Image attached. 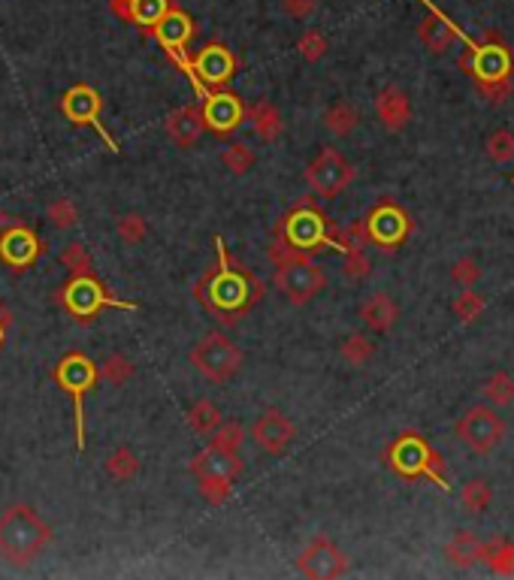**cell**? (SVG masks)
<instances>
[{"label": "cell", "mask_w": 514, "mask_h": 580, "mask_svg": "<svg viewBox=\"0 0 514 580\" xmlns=\"http://www.w3.org/2000/svg\"><path fill=\"white\" fill-rule=\"evenodd\" d=\"M375 115L391 133L406 130L411 122V100L409 94L397 88V85H387L375 94Z\"/></svg>", "instance_id": "obj_17"}, {"label": "cell", "mask_w": 514, "mask_h": 580, "mask_svg": "<svg viewBox=\"0 0 514 580\" xmlns=\"http://www.w3.org/2000/svg\"><path fill=\"white\" fill-rule=\"evenodd\" d=\"M454 433L472 454L485 457L490 450L500 448L509 426H505V420L496 415V408H490V405H472V408L454 424Z\"/></svg>", "instance_id": "obj_7"}, {"label": "cell", "mask_w": 514, "mask_h": 580, "mask_svg": "<svg viewBox=\"0 0 514 580\" xmlns=\"http://www.w3.org/2000/svg\"><path fill=\"white\" fill-rule=\"evenodd\" d=\"M384 459L391 466L393 475L406 481H433L439 490H448L445 478V459L421 433H402L391 441V448L384 450Z\"/></svg>", "instance_id": "obj_3"}, {"label": "cell", "mask_w": 514, "mask_h": 580, "mask_svg": "<svg viewBox=\"0 0 514 580\" xmlns=\"http://www.w3.org/2000/svg\"><path fill=\"white\" fill-rule=\"evenodd\" d=\"M245 439V433H242V426L240 424H221L215 426V433H212V444H218V448H227V450H236L242 444Z\"/></svg>", "instance_id": "obj_45"}, {"label": "cell", "mask_w": 514, "mask_h": 580, "mask_svg": "<svg viewBox=\"0 0 514 580\" xmlns=\"http://www.w3.org/2000/svg\"><path fill=\"white\" fill-rule=\"evenodd\" d=\"M55 378L64 391L76 399V448H85V411H82V399L85 393L97 384V366L88 360L85 354H67L64 360L55 369Z\"/></svg>", "instance_id": "obj_8"}, {"label": "cell", "mask_w": 514, "mask_h": 580, "mask_svg": "<svg viewBox=\"0 0 514 580\" xmlns=\"http://www.w3.org/2000/svg\"><path fill=\"white\" fill-rule=\"evenodd\" d=\"M397 317H400V308H397V303H393L391 293H373V297L360 306V321L367 324L373 332L393 330Z\"/></svg>", "instance_id": "obj_25"}, {"label": "cell", "mask_w": 514, "mask_h": 580, "mask_svg": "<svg viewBox=\"0 0 514 580\" xmlns=\"http://www.w3.org/2000/svg\"><path fill=\"white\" fill-rule=\"evenodd\" d=\"M152 30L157 34V39L164 43V49L170 52V58H176L181 67H188L185 46H188V39L194 37V21L188 19L181 10H176V6H170V10L164 13V19L157 21Z\"/></svg>", "instance_id": "obj_15"}, {"label": "cell", "mask_w": 514, "mask_h": 580, "mask_svg": "<svg viewBox=\"0 0 514 580\" xmlns=\"http://www.w3.org/2000/svg\"><path fill=\"white\" fill-rule=\"evenodd\" d=\"M294 435H297V429L294 424H291L288 417L282 415V411H264L257 420H255V426H251V439H255V444L264 454H270V457H279L288 450V444L294 441Z\"/></svg>", "instance_id": "obj_14"}, {"label": "cell", "mask_w": 514, "mask_h": 580, "mask_svg": "<svg viewBox=\"0 0 514 580\" xmlns=\"http://www.w3.org/2000/svg\"><path fill=\"white\" fill-rule=\"evenodd\" d=\"M0 348H4V321H0Z\"/></svg>", "instance_id": "obj_48"}, {"label": "cell", "mask_w": 514, "mask_h": 580, "mask_svg": "<svg viewBox=\"0 0 514 580\" xmlns=\"http://www.w3.org/2000/svg\"><path fill=\"white\" fill-rule=\"evenodd\" d=\"M191 363L200 375L215 381V384H224V381H231L242 369V351L224 332H209V336H203L194 345Z\"/></svg>", "instance_id": "obj_6"}, {"label": "cell", "mask_w": 514, "mask_h": 580, "mask_svg": "<svg viewBox=\"0 0 514 580\" xmlns=\"http://www.w3.org/2000/svg\"><path fill=\"white\" fill-rule=\"evenodd\" d=\"M445 556L454 568H472L481 559V538L476 532L460 529L457 535H451V542L445 544Z\"/></svg>", "instance_id": "obj_28"}, {"label": "cell", "mask_w": 514, "mask_h": 580, "mask_svg": "<svg viewBox=\"0 0 514 580\" xmlns=\"http://www.w3.org/2000/svg\"><path fill=\"white\" fill-rule=\"evenodd\" d=\"M61 303H64L70 312L79 315V317H91L97 308L103 306H124V308H133L131 303H115V299H109L106 293L97 282H94L91 275H73V282L67 284L64 290H61Z\"/></svg>", "instance_id": "obj_13"}, {"label": "cell", "mask_w": 514, "mask_h": 580, "mask_svg": "<svg viewBox=\"0 0 514 580\" xmlns=\"http://www.w3.org/2000/svg\"><path fill=\"white\" fill-rule=\"evenodd\" d=\"M354 176H358L354 166L348 164L342 152H336V148H321V152L312 157V164L306 166L308 188L318 197H324V200H333V197L342 194V190L354 181Z\"/></svg>", "instance_id": "obj_9"}, {"label": "cell", "mask_w": 514, "mask_h": 580, "mask_svg": "<svg viewBox=\"0 0 514 580\" xmlns=\"http://www.w3.org/2000/svg\"><path fill=\"white\" fill-rule=\"evenodd\" d=\"M358 124H360V115L348 100H336L333 106H327V113H324V127H327L333 137H348V133H354Z\"/></svg>", "instance_id": "obj_29"}, {"label": "cell", "mask_w": 514, "mask_h": 580, "mask_svg": "<svg viewBox=\"0 0 514 580\" xmlns=\"http://www.w3.org/2000/svg\"><path fill=\"white\" fill-rule=\"evenodd\" d=\"M485 308H487V299L481 297V293H476V288H463L460 297L454 299V315L460 317L463 324L478 321V317L485 315Z\"/></svg>", "instance_id": "obj_36"}, {"label": "cell", "mask_w": 514, "mask_h": 580, "mask_svg": "<svg viewBox=\"0 0 514 580\" xmlns=\"http://www.w3.org/2000/svg\"><path fill=\"white\" fill-rule=\"evenodd\" d=\"M200 496L209 505H221L231 499V481H221V478H200Z\"/></svg>", "instance_id": "obj_46"}, {"label": "cell", "mask_w": 514, "mask_h": 580, "mask_svg": "<svg viewBox=\"0 0 514 580\" xmlns=\"http://www.w3.org/2000/svg\"><path fill=\"white\" fill-rule=\"evenodd\" d=\"M221 164L227 166V170L233 172V176H245V172L251 170V166L257 164L255 152H251L249 146H242V142H233V146H227L224 152H221Z\"/></svg>", "instance_id": "obj_35"}, {"label": "cell", "mask_w": 514, "mask_h": 580, "mask_svg": "<svg viewBox=\"0 0 514 580\" xmlns=\"http://www.w3.org/2000/svg\"><path fill=\"white\" fill-rule=\"evenodd\" d=\"M487 157L493 164H509L514 161V133L500 127L487 137Z\"/></svg>", "instance_id": "obj_37"}, {"label": "cell", "mask_w": 514, "mask_h": 580, "mask_svg": "<svg viewBox=\"0 0 514 580\" xmlns=\"http://www.w3.org/2000/svg\"><path fill=\"white\" fill-rule=\"evenodd\" d=\"M100 106H103L100 94L94 88H88V85H76V88H70L64 94V100H61L64 115L70 118V122H76V124H97Z\"/></svg>", "instance_id": "obj_22"}, {"label": "cell", "mask_w": 514, "mask_h": 580, "mask_svg": "<svg viewBox=\"0 0 514 580\" xmlns=\"http://www.w3.org/2000/svg\"><path fill=\"white\" fill-rule=\"evenodd\" d=\"M373 354H375V345L363 332H354V336H348L342 341V360L348 366H367L373 360Z\"/></svg>", "instance_id": "obj_34"}, {"label": "cell", "mask_w": 514, "mask_h": 580, "mask_svg": "<svg viewBox=\"0 0 514 580\" xmlns=\"http://www.w3.org/2000/svg\"><path fill=\"white\" fill-rule=\"evenodd\" d=\"M451 282L460 284V288H476L481 282V266L476 257H460L454 260V266H451Z\"/></svg>", "instance_id": "obj_41"}, {"label": "cell", "mask_w": 514, "mask_h": 580, "mask_svg": "<svg viewBox=\"0 0 514 580\" xmlns=\"http://www.w3.org/2000/svg\"><path fill=\"white\" fill-rule=\"evenodd\" d=\"M460 70L472 79V85L487 103L500 106L514 91V52L502 39L490 34L485 43H466L460 55Z\"/></svg>", "instance_id": "obj_1"}, {"label": "cell", "mask_w": 514, "mask_h": 580, "mask_svg": "<svg viewBox=\"0 0 514 580\" xmlns=\"http://www.w3.org/2000/svg\"><path fill=\"white\" fill-rule=\"evenodd\" d=\"M242 118H245V106L240 103V97H233V94H215V97H209L203 106V124L215 133L236 130Z\"/></svg>", "instance_id": "obj_18"}, {"label": "cell", "mask_w": 514, "mask_h": 580, "mask_svg": "<svg viewBox=\"0 0 514 580\" xmlns=\"http://www.w3.org/2000/svg\"><path fill=\"white\" fill-rule=\"evenodd\" d=\"M203 109L200 106H181L167 118V137L176 142L179 148H191L197 139L203 137Z\"/></svg>", "instance_id": "obj_23"}, {"label": "cell", "mask_w": 514, "mask_h": 580, "mask_svg": "<svg viewBox=\"0 0 514 580\" xmlns=\"http://www.w3.org/2000/svg\"><path fill=\"white\" fill-rule=\"evenodd\" d=\"M490 502H493V490H490V483L485 478H472L463 483L460 490V505L463 511L469 514V517H478V514H485Z\"/></svg>", "instance_id": "obj_30"}, {"label": "cell", "mask_w": 514, "mask_h": 580, "mask_svg": "<svg viewBox=\"0 0 514 580\" xmlns=\"http://www.w3.org/2000/svg\"><path fill=\"white\" fill-rule=\"evenodd\" d=\"M282 10L291 15V19H308L315 10H318V0H282Z\"/></svg>", "instance_id": "obj_47"}, {"label": "cell", "mask_w": 514, "mask_h": 580, "mask_svg": "<svg viewBox=\"0 0 514 580\" xmlns=\"http://www.w3.org/2000/svg\"><path fill=\"white\" fill-rule=\"evenodd\" d=\"M236 58L224 46H206V49L194 58V73L203 79L206 85H224L233 76Z\"/></svg>", "instance_id": "obj_20"}, {"label": "cell", "mask_w": 514, "mask_h": 580, "mask_svg": "<svg viewBox=\"0 0 514 580\" xmlns=\"http://www.w3.org/2000/svg\"><path fill=\"white\" fill-rule=\"evenodd\" d=\"M113 10L133 25L152 30L170 10V0H113Z\"/></svg>", "instance_id": "obj_24"}, {"label": "cell", "mask_w": 514, "mask_h": 580, "mask_svg": "<svg viewBox=\"0 0 514 580\" xmlns=\"http://www.w3.org/2000/svg\"><path fill=\"white\" fill-rule=\"evenodd\" d=\"M52 542V529L30 505H10L0 511V556L21 568L34 562Z\"/></svg>", "instance_id": "obj_2"}, {"label": "cell", "mask_w": 514, "mask_h": 580, "mask_svg": "<svg viewBox=\"0 0 514 580\" xmlns=\"http://www.w3.org/2000/svg\"><path fill=\"white\" fill-rule=\"evenodd\" d=\"M342 273H345V278H351V282H363V278L373 273V260L367 257V251H363V248L345 251Z\"/></svg>", "instance_id": "obj_43"}, {"label": "cell", "mask_w": 514, "mask_h": 580, "mask_svg": "<svg viewBox=\"0 0 514 580\" xmlns=\"http://www.w3.org/2000/svg\"><path fill=\"white\" fill-rule=\"evenodd\" d=\"M363 227H367V236L373 245H378L382 251H397L411 236L415 221H411V214L402 209V206H397L393 200H384L369 212Z\"/></svg>", "instance_id": "obj_10"}, {"label": "cell", "mask_w": 514, "mask_h": 580, "mask_svg": "<svg viewBox=\"0 0 514 580\" xmlns=\"http://www.w3.org/2000/svg\"><path fill=\"white\" fill-rule=\"evenodd\" d=\"M481 393H485V399L493 405V408H505V405L514 402V378L505 369L493 372V375L485 381Z\"/></svg>", "instance_id": "obj_32"}, {"label": "cell", "mask_w": 514, "mask_h": 580, "mask_svg": "<svg viewBox=\"0 0 514 580\" xmlns=\"http://www.w3.org/2000/svg\"><path fill=\"white\" fill-rule=\"evenodd\" d=\"M115 230H118V240H122L124 245H139L142 240H146L148 224L139 212H131V214H122V218H118Z\"/></svg>", "instance_id": "obj_38"}, {"label": "cell", "mask_w": 514, "mask_h": 580, "mask_svg": "<svg viewBox=\"0 0 514 580\" xmlns=\"http://www.w3.org/2000/svg\"><path fill=\"white\" fill-rule=\"evenodd\" d=\"M297 49H299V55L308 61V63H318L324 55H327V37L321 34V30H303L299 34V39H297Z\"/></svg>", "instance_id": "obj_39"}, {"label": "cell", "mask_w": 514, "mask_h": 580, "mask_svg": "<svg viewBox=\"0 0 514 580\" xmlns=\"http://www.w3.org/2000/svg\"><path fill=\"white\" fill-rule=\"evenodd\" d=\"M97 375L106 378L109 384H124V381H128V378L133 375V366H131V360H128V357L115 354V357H109V360L103 363Z\"/></svg>", "instance_id": "obj_44"}, {"label": "cell", "mask_w": 514, "mask_h": 580, "mask_svg": "<svg viewBox=\"0 0 514 580\" xmlns=\"http://www.w3.org/2000/svg\"><path fill=\"white\" fill-rule=\"evenodd\" d=\"M485 566L500 577L514 575V542L505 535H493L487 542H481V559Z\"/></svg>", "instance_id": "obj_26"}, {"label": "cell", "mask_w": 514, "mask_h": 580, "mask_svg": "<svg viewBox=\"0 0 514 580\" xmlns=\"http://www.w3.org/2000/svg\"><path fill=\"white\" fill-rule=\"evenodd\" d=\"M61 264H64V269H70L73 275L91 273V257H88V251H85L82 242H70L64 254H61Z\"/></svg>", "instance_id": "obj_42"}, {"label": "cell", "mask_w": 514, "mask_h": 580, "mask_svg": "<svg viewBox=\"0 0 514 580\" xmlns=\"http://www.w3.org/2000/svg\"><path fill=\"white\" fill-rule=\"evenodd\" d=\"M297 568L312 580L342 577L348 571V556L339 551L327 535H318L315 542H308L303 553L297 556Z\"/></svg>", "instance_id": "obj_12"}, {"label": "cell", "mask_w": 514, "mask_h": 580, "mask_svg": "<svg viewBox=\"0 0 514 580\" xmlns=\"http://www.w3.org/2000/svg\"><path fill=\"white\" fill-rule=\"evenodd\" d=\"M39 254V242L37 236L25 227H10L4 236H0V260L10 264L13 269H25L37 260Z\"/></svg>", "instance_id": "obj_19"}, {"label": "cell", "mask_w": 514, "mask_h": 580, "mask_svg": "<svg viewBox=\"0 0 514 580\" xmlns=\"http://www.w3.org/2000/svg\"><path fill=\"white\" fill-rule=\"evenodd\" d=\"M245 118H249L251 127H255V133L264 142H275L282 137V130H284V122L279 115V109H275L270 100H257L255 106H249V109H245Z\"/></svg>", "instance_id": "obj_27"}, {"label": "cell", "mask_w": 514, "mask_h": 580, "mask_svg": "<svg viewBox=\"0 0 514 580\" xmlns=\"http://www.w3.org/2000/svg\"><path fill=\"white\" fill-rule=\"evenodd\" d=\"M240 457L236 450H227V448H218V444H209L206 450H200L194 459H191V472L197 478H221V481H233L240 475Z\"/></svg>", "instance_id": "obj_16"}, {"label": "cell", "mask_w": 514, "mask_h": 580, "mask_svg": "<svg viewBox=\"0 0 514 580\" xmlns=\"http://www.w3.org/2000/svg\"><path fill=\"white\" fill-rule=\"evenodd\" d=\"M282 233H284V245H288V248L312 251V248L327 245L330 224L318 209H312V206H299L294 214L284 218Z\"/></svg>", "instance_id": "obj_11"}, {"label": "cell", "mask_w": 514, "mask_h": 580, "mask_svg": "<svg viewBox=\"0 0 514 580\" xmlns=\"http://www.w3.org/2000/svg\"><path fill=\"white\" fill-rule=\"evenodd\" d=\"M4 224H6V214H0V227H4Z\"/></svg>", "instance_id": "obj_49"}, {"label": "cell", "mask_w": 514, "mask_h": 580, "mask_svg": "<svg viewBox=\"0 0 514 580\" xmlns=\"http://www.w3.org/2000/svg\"><path fill=\"white\" fill-rule=\"evenodd\" d=\"M188 424H191L194 433H200V435H212L215 433V426L221 424V411H218V405L215 402H209V399H200L191 408V415H188Z\"/></svg>", "instance_id": "obj_33"}, {"label": "cell", "mask_w": 514, "mask_h": 580, "mask_svg": "<svg viewBox=\"0 0 514 580\" xmlns=\"http://www.w3.org/2000/svg\"><path fill=\"white\" fill-rule=\"evenodd\" d=\"M197 293L206 299V306L212 312H227L236 315L242 308H249L260 297V284L242 269H227L221 266V273L209 275L206 282L197 288Z\"/></svg>", "instance_id": "obj_5"}, {"label": "cell", "mask_w": 514, "mask_h": 580, "mask_svg": "<svg viewBox=\"0 0 514 580\" xmlns=\"http://www.w3.org/2000/svg\"><path fill=\"white\" fill-rule=\"evenodd\" d=\"M279 260H282V266H279V273H275V284H279V290L284 293L288 303L306 306L327 288V273H324L306 251L288 248Z\"/></svg>", "instance_id": "obj_4"}, {"label": "cell", "mask_w": 514, "mask_h": 580, "mask_svg": "<svg viewBox=\"0 0 514 580\" xmlns=\"http://www.w3.org/2000/svg\"><path fill=\"white\" fill-rule=\"evenodd\" d=\"M417 37H421V43L430 49L433 55H445L451 46L460 39V30H457L451 21L445 19L442 13L430 10L421 19V25H417Z\"/></svg>", "instance_id": "obj_21"}, {"label": "cell", "mask_w": 514, "mask_h": 580, "mask_svg": "<svg viewBox=\"0 0 514 580\" xmlns=\"http://www.w3.org/2000/svg\"><path fill=\"white\" fill-rule=\"evenodd\" d=\"M103 468H106V475H109L113 481L128 483V481H133V475L139 472V457L133 454L131 448H115L113 454L106 457Z\"/></svg>", "instance_id": "obj_31"}, {"label": "cell", "mask_w": 514, "mask_h": 580, "mask_svg": "<svg viewBox=\"0 0 514 580\" xmlns=\"http://www.w3.org/2000/svg\"><path fill=\"white\" fill-rule=\"evenodd\" d=\"M46 214H49V221H52V224L58 227V230L76 227V221H79V209H76V203L70 200V197H58L55 203H49Z\"/></svg>", "instance_id": "obj_40"}]
</instances>
